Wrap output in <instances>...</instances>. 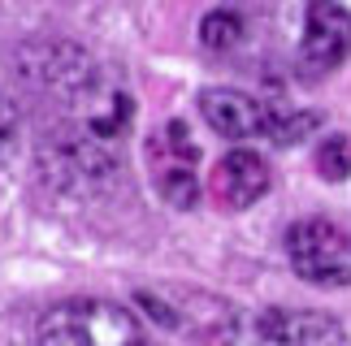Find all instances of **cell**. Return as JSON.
Wrapping results in <instances>:
<instances>
[{
    "label": "cell",
    "instance_id": "1",
    "mask_svg": "<svg viewBox=\"0 0 351 346\" xmlns=\"http://www.w3.org/2000/svg\"><path fill=\"white\" fill-rule=\"evenodd\" d=\"M39 169H44V178L57 191L91 195L121 173V156H117L113 139L96 135L87 122H70V126L44 130V139H39Z\"/></svg>",
    "mask_w": 351,
    "mask_h": 346
},
{
    "label": "cell",
    "instance_id": "2",
    "mask_svg": "<svg viewBox=\"0 0 351 346\" xmlns=\"http://www.w3.org/2000/svg\"><path fill=\"white\" fill-rule=\"evenodd\" d=\"M39 346H143L139 321L109 299H70L44 312Z\"/></svg>",
    "mask_w": 351,
    "mask_h": 346
},
{
    "label": "cell",
    "instance_id": "3",
    "mask_svg": "<svg viewBox=\"0 0 351 346\" xmlns=\"http://www.w3.org/2000/svg\"><path fill=\"white\" fill-rule=\"evenodd\" d=\"M139 308H147L152 321H160L165 329H182V334H195L213 346H234L243 334L239 308L226 303L217 295H199V290H139L134 295Z\"/></svg>",
    "mask_w": 351,
    "mask_h": 346
},
{
    "label": "cell",
    "instance_id": "4",
    "mask_svg": "<svg viewBox=\"0 0 351 346\" xmlns=\"http://www.w3.org/2000/svg\"><path fill=\"white\" fill-rule=\"evenodd\" d=\"M291 269L313 286H351V234L326 217L295 221L287 230Z\"/></svg>",
    "mask_w": 351,
    "mask_h": 346
},
{
    "label": "cell",
    "instance_id": "5",
    "mask_svg": "<svg viewBox=\"0 0 351 346\" xmlns=\"http://www.w3.org/2000/svg\"><path fill=\"white\" fill-rule=\"evenodd\" d=\"M199 148L191 143V130L182 122H165L147 139V169H152V186L169 208H195L199 199V178H195Z\"/></svg>",
    "mask_w": 351,
    "mask_h": 346
},
{
    "label": "cell",
    "instance_id": "6",
    "mask_svg": "<svg viewBox=\"0 0 351 346\" xmlns=\"http://www.w3.org/2000/svg\"><path fill=\"white\" fill-rule=\"evenodd\" d=\"M22 74L35 87L52 91L61 100H91L100 91V70L83 48L74 44H26L22 48Z\"/></svg>",
    "mask_w": 351,
    "mask_h": 346
},
{
    "label": "cell",
    "instance_id": "7",
    "mask_svg": "<svg viewBox=\"0 0 351 346\" xmlns=\"http://www.w3.org/2000/svg\"><path fill=\"white\" fill-rule=\"evenodd\" d=\"M351 57V9L339 0H313L304 13L300 61L308 74H330Z\"/></svg>",
    "mask_w": 351,
    "mask_h": 346
},
{
    "label": "cell",
    "instance_id": "8",
    "mask_svg": "<svg viewBox=\"0 0 351 346\" xmlns=\"http://www.w3.org/2000/svg\"><path fill=\"white\" fill-rule=\"evenodd\" d=\"M269 182H274V173H269V161L261 152H252V148H234V152H226L217 169H213V178H208V195L217 199L221 208H252L256 199H265L269 191Z\"/></svg>",
    "mask_w": 351,
    "mask_h": 346
},
{
    "label": "cell",
    "instance_id": "9",
    "mask_svg": "<svg viewBox=\"0 0 351 346\" xmlns=\"http://www.w3.org/2000/svg\"><path fill=\"white\" fill-rule=\"evenodd\" d=\"M256 334L269 346H343V325L308 308H269L256 321Z\"/></svg>",
    "mask_w": 351,
    "mask_h": 346
},
{
    "label": "cell",
    "instance_id": "10",
    "mask_svg": "<svg viewBox=\"0 0 351 346\" xmlns=\"http://www.w3.org/2000/svg\"><path fill=\"white\" fill-rule=\"evenodd\" d=\"M199 113L221 139H256L269 126V109L239 87H208L199 91Z\"/></svg>",
    "mask_w": 351,
    "mask_h": 346
},
{
    "label": "cell",
    "instance_id": "11",
    "mask_svg": "<svg viewBox=\"0 0 351 346\" xmlns=\"http://www.w3.org/2000/svg\"><path fill=\"white\" fill-rule=\"evenodd\" d=\"M317 126H321V113H308V109H269L265 139L278 143V148H295V143L308 139Z\"/></svg>",
    "mask_w": 351,
    "mask_h": 346
},
{
    "label": "cell",
    "instance_id": "12",
    "mask_svg": "<svg viewBox=\"0 0 351 346\" xmlns=\"http://www.w3.org/2000/svg\"><path fill=\"white\" fill-rule=\"evenodd\" d=\"M239 39H243V18L234 9L204 13V22H199V44H204L208 52H230Z\"/></svg>",
    "mask_w": 351,
    "mask_h": 346
},
{
    "label": "cell",
    "instance_id": "13",
    "mask_svg": "<svg viewBox=\"0 0 351 346\" xmlns=\"http://www.w3.org/2000/svg\"><path fill=\"white\" fill-rule=\"evenodd\" d=\"M317 169L326 182H343L351 178V139L347 135H330L317 143Z\"/></svg>",
    "mask_w": 351,
    "mask_h": 346
},
{
    "label": "cell",
    "instance_id": "14",
    "mask_svg": "<svg viewBox=\"0 0 351 346\" xmlns=\"http://www.w3.org/2000/svg\"><path fill=\"white\" fill-rule=\"evenodd\" d=\"M13 143H18V113H13V104L0 96V161L13 152Z\"/></svg>",
    "mask_w": 351,
    "mask_h": 346
}]
</instances>
